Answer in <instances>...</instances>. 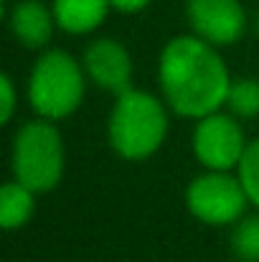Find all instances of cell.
<instances>
[{
  "label": "cell",
  "instance_id": "obj_17",
  "mask_svg": "<svg viewBox=\"0 0 259 262\" xmlns=\"http://www.w3.org/2000/svg\"><path fill=\"white\" fill-rule=\"evenodd\" d=\"M257 33H259V13H257Z\"/></svg>",
  "mask_w": 259,
  "mask_h": 262
},
{
  "label": "cell",
  "instance_id": "obj_11",
  "mask_svg": "<svg viewBox=\"0 0 259 262\" xmlns=\"http://www.w3.org/2000/svg\"><path fill=\"white\" fill-rule=\"evenodd\" d=\"M36 211V191L20 181H8L0 188V224L3 229H18L31 222Z\"/></svg>",
  "mask_w": 259,
  "mask_h": 262
},
{
  "label": "cell",
  "instance_id": "obj_10",
  "mask_svg": "<svg viewBox=\"0 0 259 262\" xmlns=\"http://www.w3.org/2000/svg\"><path fill=\"white\" fill-rule=\"evenodd\" d=\"M51 8H54L56 26L72 36H79L104 23L112 3L109 0H54Z\"/></svg>",
  "mask_w": 259,
  "mask_h": 262
},
{
  "label": "cell",
  "instance_id": "obj_13",
  "mask_svg": "<svg viewBox=\"0 0 259 262\" xmlns=\"http://www.w3.org/2000/svg\"><path fill=\"white\" fill-rule=\"evenodd\" d=\"M226 104H229V110H231L237 117H244V120L257 117L259 115V82L257 79L231 82Z\"/></svg>",
  "mask_w": 259,
  "mask_h": 262
},
{
  "label": "cell",
  "instance_id": "obj_12",
  "mask_svg": "<svg viewBox=\"0 0 259 262\" xmlns=\"http://www.w3.org/2000/svg\"><path fill=\"white\" fill-rule=\"evenodd\" d=\"M231 250L242 262H259V214L237 222L231 232Z\"/></svg>",
  "mask_w": 259,
  "mask_h": 262
},
{
  "label": "cell",
  "instance_id": "obj_14",
  "mask_svg": "<svg viewBox=\"0 0 259 262\" xmlns=\"http://www.w3.org/2000/svg\"><path fill=\"white\" fill-rule=\"evenodd\" d=\"M237 176H239L249 201L254 206H259V138L247 143L244 156H242V161L237 166Z\"/></svg>",
  "mask_w": 259,
  "mask_h": 262
},
{
  "label": "cell",
  "instance_id": "obj_6",
  "mask_svg": "<svg viewBox=\"0 0 259 262\" xmlns=\"http://www.w3.org/2000/svg\"><path fill=\"white\" fill-rule=\"evenodd\" d=\"M244 148L247 140L239 122L219 110L201 117L193 130V156L208 171L237 168L244 156Z\"/></svg>",
  "mask_w": 259,
  "mask_h": 262
},
{
  "label": "cell",
  "instance_id": "obj_8",
  "mask_svg": "<svg viewBox=\"0 0 259 262\" xmlns=\"http://www.w3.org/2000/svg\"><path fill=\"white\" fill-rule=\"evenodd\" d=\"M84 72L97 87L114 94L132 87V59L114 38H97L86 46Z\"/></svg>",
  "mask_w": 259,
  "mask_h": 262
},
{
  "label": "cell",
  "instance_id": "obj_4",
  "mask_svg": "<svg viewBox=\"0 0 259 262\" xmlns=\"http://www.w3.org/2000/svg\"><path fill=\"white\" fill-rule=\"evenodd\" d=\"M64 140L51 120L41 117L26 122L13 138L10 166L15 181L36 193L51 191L64 176Z\"/></svg>",
  "mask_w": 259,
  "mask_h": 262
},
{
  "label": "cell",
  "instance_id": "obj_15",
  "mask_svg": "<svg viewBox=\"0 0 259 262\" xmlns=\"http://www.w3.org/2000/svg\"><path fill=\"white\" fill-rule=\"evenodd\" d=\"M0 84H3V112H0V122L8 125L10 117H13V110H15V87H13L10 74H3L0 77Z\"/></svg>",
  "mask_w": 259,
  "mask_h": 262
},
{
  "label": "cell",
  "instance_id": "obj_2",
  "mask_svg": "<svg viewBox=\"0 0 259 262\" xmlns=\"http://www.w3.org/2000/svg\"><path fill=\"white\" fill-rule=\"evenodd\" d=\"M166 135L168 112L155 94L135 87L117 94L109 112L107 138L120 158L145 161L166 143Z\"/></svg>",
  "mask_w": 259,
  "mask_h": 262
},
{
  "label": "cell",
  "instance_id": "obj_16",
  "mask_svg": "<svg viewBox=\"0 0 259 262\" xmlns=\"http://www.w3.org/2000/svg\"><path fill=\"white\" fill-rule=\"evenodd\" d=\"M109 3L120 13H137V10H143V8L150 5V0H109Z\"/></svg>",
  "mask_w": 259,
  "mask_h": 262
},
{
  "label": "cell",
  "instance_id": "obj_3",
  "mask_svg": "<svg viewBox=\"0 0 259 262\" xmlns=\"http://www.w3.org/2000/svg\"><path fill=\"white\" fill-rule=\"evenodd\" d=\"M84 74L69 51L51 49L41 54L28 77L31 107L46 120H64L74 115L84 99Z\"/></svg>",
  "mask_w": 259,
  "mask_h": 262
},
{
  "label": "cell",
  "instance_id": "obj_9",
  "mask_svg": "<svg viewBox=\"0 0 259 262\" xmlns=\"http://www.w3.org/2000/svg\"><path fill=\"white\" fill-rule=\"evenodd\" d=\"M54 26H56L54 8H49L41 0H20L10 10V31L28 49L46 46L51 41Z\"/></svg>",
  "mask_w": 259,
  "mask_h": 262
},
{
  "label": "cell",
  "instance_id": "obj_7",
  "mask_svg": "<svg viewBox=\"0 0 259 262\" xmlns=\"http://www.w3.org/2000/svg\"><path fill=\"white\" fill-rule=\"evenodd\" d=\"M185 18L191 31L214 46L237 43L247 28L239 0H185Z\"/></svg>",
  "mask_w": 259,
  "mask_h": 262
},
{
  "label": "cell",
  "instance_id": "obj_5",
  "mask_svg": "<svg viewBox=\"0 0 259 262\" xmlns=\"http://www.w3.org/2000/svg\"><path fill=\"white\" fill-rule=\"evenodd\" d=\"M249 196L239 181V176L229 171H206L196 176L185 188V206L188 211L211 227L234 224L242 219Z\"/></svg>",
  "mask_w": 259,
  "mask_h": 262
},
{
  "label": "cell",
  "instance_id": "obj_1",
  "mask_svg": "<svg viewBox=\"0 0 259 262\" xmlns=\"http://www.w3.org/2000/svg\"><path fill=\"white\" fill-rule=\"evenodd\" d=\"M158 82L175 115L201 120L229 99L231 77L224 56L201 36H175L158 61Z\"/></svg>",
  "mask_w": 259,
  "mask_h": 262
}]
</instances>
